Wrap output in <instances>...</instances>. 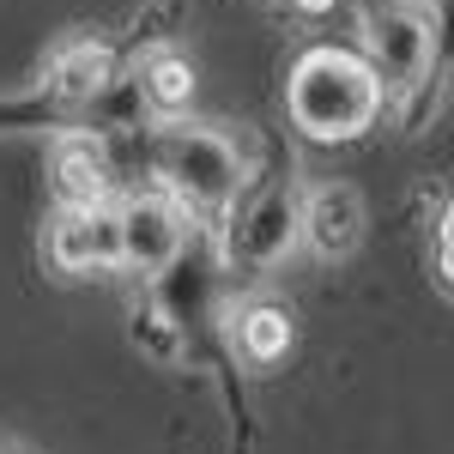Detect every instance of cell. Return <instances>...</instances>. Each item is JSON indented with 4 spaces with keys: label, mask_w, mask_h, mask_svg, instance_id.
<instances>
[{
    "label": "cell",
    "mask_w": 454,
    "mask_h": 454,
    "mask_svg": "<svg viewBox=\"0 0 454 454\" xmlns=\"http://www.w3.org/2000/svg\"><path fill=\"white\" fill-rule=\"evenodd\" d=\"M285 115L303 140L321 145H351L364 140L382 115V85L370 61L357 49H340V43H315L303 49L291 73H285Z\"/></svg>",
    "instance_id": "obj_1"
},
{
    "label": "cell",
    "mask_w": 454,
    "mask_h": 454,
    "mask_svg": "<svg viewBox=\"0 0 454 454\" xmlns=\"http://www.w3.org/2000/svg\"><path fill=\"white\" fill-rule=\"evenodd\" d=\"M145 164L158 176V194H170L176 207L200 224H218L237 188H243V152L224 128L188 121V115H158L145 134Z\"/></svg>",
    "instance_id": "obj_2"
},
{
    "label": "cell",
    "mask_w": 454,
    "mask_h": 454,
    "mask_svg": "<svg viewBox=\"0 0 454 454\" xmlns=\"http://www.w3.org/2000/svg\"><path fill=\"white\" fill-rule=\"evenodd\" d=\"M297 182H291V164H273L267 182H248L237 188V200L231 212L218 218L224 224V267L237 273V279H267L273 267H279L291 243H297Z\"/></svg>",
    "instance_id": "obj_3"
},
{
    "label": "cell",
    "mask_w": 454,
    "mask_h": 454,
    "mask_svg": "<svg viewBox=\"0 0 454 454\" xmlns=\"http://www.w3.org/2000/svg\"><path fill=\"white\" fill-rule=\"evenodd\" d=\"M364 61L376 73L382 98H400L436 67V6L430 0H364L357 6Z\"/></svg>",
    "instance_id": "obj_4"
},
{
    "label": "cell",
    "mask_w": 454,
    "mask_h": 454,
    "mask_svg": "<svg viewBox=\"0 0 454 454\" xmlns=\"http://www.w3.org/2000/svg\"><path fill=\"white\" fill-rule=\"evenodd\" d=\"M115 237H121V267H134L145 279L170 273L188 248V212L176 207L170 194H128L115 207Z\"/></svg>",
    "instance_id": "obj_5"
},
{
    "label": "cell",
    "mask_w": 454,
    "mask_h": 454,
    "mask_svg": "<svg viewBox=\"0 0 454 454\" xmlns=\"http://www.w3.org/2000/svg\"><path fill=\"white\" fill-rule=\"evenodd\" d=\"M49 188H55V207H109L115 194V158L109 140L91 128H67L49 145Z\"/></svg>",
    "instance_id": "obj_6"
},
{
    "label": "cell",
    "mask_w": 454,
    "mask_h": 454,
    "mask_svg": "<svg viewBox=\"0 0 454 454\" xmlns=\"http://www.w3.org/2000/svg\"><path fill=\"white\" fill-rule=\"evenodd\" d=\"M49 261L61 273H109V267H121L115 207H55V218H49Z\"/></svg>",
    "instance_id": "obj_7"
},
{
    "label": "cell",
    "mask_w": 454,
    "mask_h": 454,
    "mask_svg": "<svg viewBox=\"0 0 454 454\" xmlns=\"http://www.w3.org/2000/svg\"><path fill=\"white\" fill-rule=\"evenodd\" d=\"M364 224H370V212H364V194L351 182H321L297 200V237L321 261H346L364 243Z\"/></svg>",
    "instance_id": "obj_8"
},
{
    "label": "cell",
    "mask_w": 454,
    "mask_h": 454,
    "mask_svg": "<svg viewBox=\"0 0 454 454\" xmlns=\"http://www.w3.org/2000/svg\"><path fill=\"white\" fill-rule=\"evenodd\" d=\"M109 79H115V55H109V43H98V36H73V43H61V49L49 55V67H43V85H36V91L55 98L61 109H79V104H91Z\"/></svg>",
    "instance_id": "obj_9"
},
{
    "label": "cell",
    "mask_w": 454,
    "mask_h": 454,
    "mask_svg": "<svg viewBox=\"0 0 454 454\" xmlns=\"http://www.w3.org/2000/svg\"><path fill=\"white\" fill-rule=\"evenodd\" d=\"M134 85H140V104L158 109V115H182L188 98H194V67H188V55H176V49H152L134 73Z\"/></svg>",
    "instance_id": "obj_10"
},
{
    "label": "cell",
    "mask_w": 454,
    "mask_h": 454,
    "mask_svg": "<svg viewBox=\"0 0 454 454\" xmlns=\"http://www.w3.org/2000/svg\"><path fill=\"white\" fill-rule=\"evenodd\" d=\"M291 340H297V327H291L285 303H248V309L237 315V351H243L254 370L279 364L285 351H291Z\"/></svg>",
    "instance_id": "obj_11"
},
{
    "label": "cell",
    "mask_w": 454,
    "mask_h": 454,
    "mask_svg": "<svg viewBox=\"0 0 454 454\" xmlns=\"http://www.w3.org/2000/svg\"><path fill=\"white\" fill-rule=\"evenodd\" d=\"M134 346L158 364H182V321L170 309H134Z\"/></svg>",
    "instance_id": "obj_12"
},
{
    "label": "cell",
    "mask_w": 454,
    "mask_h": 454,
    "mask_svg": "<svg viewBox=\"0 0 454 454\" xmlns=\"http://www.w3.org/2000/svg\"><path fill=\"white\" fill-rule=\"evenodd\" d=\"M297 6H303V12H333L340 0H297Z\"/></svg>",
    "instance_id": "obj_13"
},
{
    "label": "cell",
    "mask_w": 454,
    "mask_h": 454,
    "mask_svg": "<svg viewBox=\"0 0 454 454\" xmlns=\"http://www.w3.org/2000/svg\"><path fill=\"white\" fill-rule=\"evenodd\" d=\"M0 454H19V449H0Z\"/></svg>",
    "instance_id": "obj_14"
}]
</instances>
